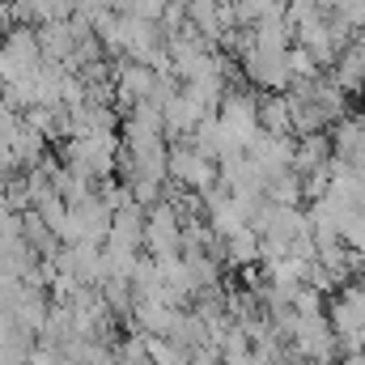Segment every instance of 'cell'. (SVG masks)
I'll list each match as a JSON object with an SVG mask.
<instances>
[{
	"label": "cell",
	"mask_w": 365,
	"mask_h": 365,
	"mask_svg": "<svg viewBox=\"0 0 365 365\" xmlns=\"http://www.w3.org/2000/svg\"><path fill=\"white\" fill-rule=\"evenodd\" d=\"M331 331L349 353H365V289L349 284L331 302Z\"/></svg>",
	"instance_id": "6da1fadb"
}]
</instances>
